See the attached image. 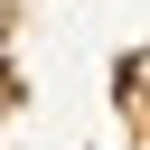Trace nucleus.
Segmentation results:
<instances>
[{"label": "nucleus", "mask_w": 150, "mask_h": 150, "mask_svg": "<svg viewBox=\"0 0 150 150\" xmlns=\"http://www.w3.org/2000/svg\"><path fill=\"white\" fill-rule=\"evenodd\" d=\"M0 150H150V0H0Z\"/></svg>", "instance_id": "nucleus-1"}]
</instances>
